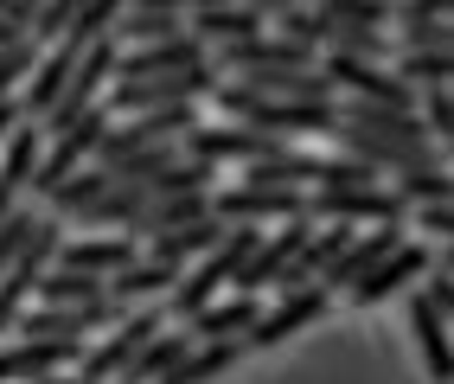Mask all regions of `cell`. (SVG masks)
Listing matches in <instances>:
<instances>
[{
    "label": "cell",
    "instance_id": "cell-5",
    "mask_svg": "<svg viewBox=\"0 0 454 384\" xmlns=\"http://www.w3.org/2000/svg\"><path fill=\"white\" fill-rule=\"evenodd\" d=\"M205 45L192 33L179 39H160V45H141V51H122L115 58V83H154V77H186V71H205Z\"/></svg>",
    "mask_w": 454,
    "mask_h": 384
},
{
    "label": "cell",
    "instance_id": "cell-27",
    "mask_svg": "<svg viewBox=\"0 0 454 384\" xmlns=\"http://www.w3.org/2000/svg\"><path fill=\"white\" fill-rule=\"evenodd\" d=\"M33 294L45 308H90V302H103V282L97 276H71V270H45Z\"/></svg>",
    "mask_w": 454,
    "mask_h": 384
},
{
    "label": "cell",
    "instance_id": "cell-18",
    "mask_svg": "<svg viewBox=\"0 0 454 384\" xmlns=\"http://www.w3.org/2000/svg\"><path fill=\"white\" fill-rule=\"evenodd\" d=\"M90 320L83 308H20L13 320V340H39V346H83Z\"/></svg>",
    "mask_w": 454,
    "mask_h": 384
},
{
    "label": "cell",
    "instance_id": "cell-11",
    "mask_svg": "<svg viewBox=\"0 0 454 384\" xmlns=\"http://www.w3.org/2000/svg\"><path fill=\"white\" fill-rule=\"evenodd\" d=\"M397 244H403V231H397V224H378V231H365V238H352L340 256L326 263L320 288H326V294H340V288H352V282H365V276L378 270V263H384L390 250H397Z\"/></svg>",
    "mask_w": 454,
    "mask_h": 384
},
{
    "label": "cell",
    "instance_id": "cell-26",
    "mask_svg": "<svg viewBox=\"0 0 454 384\" xmlns=\"http://www.w3.org/2000/svg\"><path fill=\"white\" fill-rule=\"evenodd\" d=\"M199 250H218V224H186V231H167V238H154V244H147V256H154V263H173V270L179 276H186V263L199 256Z\"/></svg>",
    "mask_w": 454,
    "mask_h": 384
},
{
    "label": "cell",
    "instance_id": "cell-32",
    "mask_svg": "<svg viewBox=\"0 0 454 384\" xmlns=\"http://www.w3.org/2000/svg\"><path fill=\"white\" fill-rule=\"evenodd\" d=\"M39 58H45V45H33V39L0 45V103H7V90H13V83H26V77L39 71Z\"/></svg>",
    "mask_w": 454,
    "mask_h": 384
},
{
    "label": "cell",
    "instance_id": "cell-9",
    "mask_svg": "<svg viewBox=\"0 0 454 384\" xmlns=\"http://www.w3.org/2000/svg\"><path fill=\"white\" fill-rule=\"evenodd\" d=\"M308 238H314V218H288L276 238L256 244V250H250V263L237 270V294H262V288H276V276L301 256V244H308Z\"/></svg>",
    "mask_w": 454,
    "mask_h": 384
},
{
    "label": "cell",
    "instance_id": "cell-36",
    "mask_svg": "<svg viewBox=\"0 0 454 384\" xmlns=\"http://www.w3.org/2000/svg\"><path fill=\"white\" fill-rule=\"evenodd\" d=\"M20 129V103H0V141H7Z\"/></svg>",
    "mask_w": 454,
    "mask_h": 384
},
{
    "label": "cell",
    "instance_id": "cell-25",
    "mask_svg": "<svg viewBox=\"0 0 454 384\" xmlns=\"http://www.w3.org/2000/svg\"><path fill=\"white\" fill-rule=\"evenodd\" d=\"M237 359H244V346L237 340H218V346H192L186 359H179L160 384H205V378H218V372H231Z\"/></svg>",
    "mask_w": 454,
    "mask_h": 384
},
{
    "label": "cell",
    "instance_id": "cell-17",
    "mask_svg": "<svg viewBox=\"0 0 454 384\" xmlns=\"http://www.w3.org/2000/svg\"><path fill=\"white\" fill-rule=\"evenodd\" d=\"M71 71H77V51H71V45H51V51L39 58L33 83H26V103H20V115H33V122H45V115L58 109V97H65Z\"/></svg>",
    "mask_w": 454,
    "mask_h": 384
},
{
    "label": "cell",
    "instance_id": "cell-21",
    "mask_svg": "<svg viewBox=\"0 0 454 384\" xmlns=\"http://www.w3.org/2000/svg\"><path fill=\"white\" fill-rule=\"evenodd\" d=\"M141 205H147V186H109V192L90 205V212H77L71 224H90V231H103V238H122Z\"/></svg>",
    "mask_w": 454,
    "mask_h": 384
},
{
    "label": "cell",
    "instance_id": "cell-1",
    "mask_svg": "<svg viewBox=\"0 0 454 384\" xmlns=\"http://www.w3.org/2000/svg\"><path fill=\"white\" fill-rule=\"evenodd\" d=\"M256 244H262V238H256V224H237L231 238H218V250H211L199 270H186V276L173 282V294H167V308H160V314L192 320L199 308H211V302H218V288H224V282H237V270L250 263V250H256Z\"/></svg>",
    "mask_w": 454,
    "mask_h": 384
},
{
    "label": "cell",
    "instance_id": "cell-30",
    "mask_svg": "<svg viewBox=\"0 0 454 384\" xmlns=\"http://www.w3.org/2000/svg\"><path fill=\"white\" fill-rule=\"evenodd\" d=\"M326 26H352V33H384L390 26V7H378V0H326V7H314Z\"/></svg>",
    "mask_w": 454,
    "mask_h": 384
},
{
    "label": "cell",
    "instance_id": "cell-12",
    "mask_svg": "<svg viewBox=\"0 0 454 384\" xmlns=\"http://www.w3.org/2000/svg\"><path fill=\"white\" fill-rule=\"evenodd\" d=\"M211 218V192H179V199H147L141 212H135V224L122 231L129 244H154V238H167V231H186V224H205Z\"/></svg>",
    "mask_w": 454,
    "mask_h": 384
},
{
    "label": "cell",
    "instance_id": "cell-3",
    "mask_svg": "<svg viewBox=\"0 0 454 384\" xmlns=\"http://www.w3.org/2000/svg\"><path fill=\"white\" fill-rule=\"evenodd\" d=\"M160 327H167V314H160V308H135V314H122V320H115V327H109L97 346H90V352H77V378H83V384H109L115 372H129V365H135V352L154 340Z\"/></svg>",
    "mask_w": 454,
    "mask_h": 384
},
{
    "label": "cell",
    "instance_id": "cell-34",
    "mask_svg": "<svg viewBox=\"0 0 454 384\" xmlns=\"http://www.w3.org/2000/svg\"><path fill=\"white\" fill-rule=\"evenodd\" d=\"M65 26H71V0H51V7H39L33 13V45H51V39H65Z\"/></svg>",
    "mask_w": 454,
    "mask_h": 384
},
{
    "label": "cell",
    "instance_id": "cell-24",
    "mask_svg": "<svg viewBox=\"0 0 454 384\" xmlns=\"http://www.w3.org/2000/svg\"><path fill=\"white\" fill-rule=\"evenodd\" d=\"M109 186H115V180H109L103 167H77L71 180H65V186H58V192L45 199V205H51V224H58V218H77V212H90V205H97Z\"/></svg>",
    "mask_w": 454,
    "mask_h": 384
},
{
    "label": "cell",
    "instance_id": "cell-29",
    "mask_svg": "<svg viewBox=\"0 0 454 384\" xmlns=\"http://www.w3.org/2000/svg\"><path fill=\"white\" fill-rule=\"evenodd\" d=\"M390 77L410 83V90H442L448 83V51H403L397 45V71Z\"/></svg>",
    "mask_w": 454,
    "mask_h": 384
},
{
    "label": "cell",
    "instance_id": "cell-10",
    "mask_svg": "<svg viewBox=\"0 0 454 384\" xmlns=\"http://www.w3.org/2000/svg\"><path fill=\"white\" fill-rule=\"evenodd\" d=\"M256 224V218H308V192H256V186H231V192H211V224Z\"/></svg>",
    "mask_w": 454,
    "mask_h": 384
},
{
    "label": "cell",
    "instance_id": "cell-15",
    "mask_svg": "<svg viewBox=\"0 0 454 384\" xmlns=\"http://www.w3.org/2000/svg\"><path fill=\"white\" fill-rule=\"evenodd\" d=\"M141 250L129 244V238H77V244H65L58 250V270H71V276H97V282H109L115 270H129Z\"/></svg>",
    "mask_w": 454,
    "mask_h": 384
},
{
    "label": "cell",
    "instance_id": "cell-23",
    "mask_svg": "<svg viewBox=\"0 0 454 384\" xmlns=\"http://www.w3.org/2000/svg\"><path fill=\"white\" fill-rule=\"evenodd\" d=\"M410 327H416V340H422L429 378H435V384H448V314H442V308H429V302L416 294V302H410Z\"/></svg>",
    "mask_w": 454,
    "mask_h": 384
},
{
    "label": "cell",
    "instance_id": "cell-14",
    "mask_svg": "<svg viewBox=\"0 0 454 384\" xmlns=\"http://www.w3.org/2000/svg\"><path fill=\"white\" fill-rule=\"evenodd\" d=\"M429 250H422V244H397V250H390L384 263H378V270L365 276V282H352V302L358 308H378V302H390V294H397L410 276H422V270H429Z\"/></svg>",
    "mask_w": 454,
    "mask_h": 384
},
{
    "label": "cell",
    "instance_id": "cell-2",
    "mask_svg": "<svg viewBox=\"0 0 454 384\" xmlns=\"http://www.w3.org/2000/svg\"><path fill=\"white\" fill-rule=\"evenodd\" d=\"M109 135V109L97 103V109H83L77 115V122H65V129H58L45 147H39V167H33V192L39 199H51L58 186H65L71 180V173L90 161V154H97V141Z\"/></svg>",
    "mask_w": 454,
    "mask_h": 384
},
{
    "label": "cell",
    "instance_id": "cell-20",
    "mask_svg": "<svg viewBox=\"0 0 454 384\" xmlns=\"http://www.w3.org/2000/svg\"><path fill=\"white\" fill-rule=\"evenodd\" d=\"M269 26V13H244V7H199L192 13V39L211 51V45H244Z\"/></svg>",
    "mask_w": 454,
    "mask_h": 384
},
{
    "label": "cell",
    "instance_id": "cell-6",
    "mask_svg": "<svg viewBox=\"0 0 454 384\" xmlns=\"http://www.w3.org/2000/svg\"><path fill=\"white\" fill-rule=\"evenodd\" d=\"M58 256V224L51 218H39V231H33V244L20 250V263L7 276H0V333H13V320H20V308H26V294L39 288V276H45V263Z\"/></svg>",
    "mask_w": 454,
    "mask_h": 384
},
{
    "label": "cell",
    "instance_id": "cell-8",
    "mask_svg": "<svg viewBox=\"0 0 454 384\" xmlns=\"http://www.w3.org/2000/svg\"><path fill=\"white\" fill-rule=\"evenodd\" d=\"M326 302H333V294H326L320 282H314V288L282 294L276 308H262V314H256V327L244 333V346H282V340H294L301 327H314V320L326 314Z\"/></svg>",
    "mask_w": 454,
    "mask_h": 384
},
{
    "label": "cell",
    "instance_id": "cell-22",
    "mask_svg": "<svg viewBox=\"0 0 454 384\" xmlns=\"http://www.w3.org/2000/svg\"><path fill=\"white\" fill-rule=\"evenodd\" d=\"M186 352H192V333H186V327H179V333H167V327H160L154 340H147V346L135 352L129 378H135V384H160V378H167L179 359H186Z\"/></svg>",
    "mask_w": 454,
    "mask_h": 384
},
{
    "label": "cell",
    "instance_id": "cell-19",
    "mask_svg": "<svg viewBox=\"0 0 454 384\" xmlns=\"http://www.w3.org/2000/svg\"><path fill=\"white\" fill-rule=\"evenodd\" d=\"M186 33V13L179 7H122L115 13V33L109 39H122V45H160V39H179Z\"/></svg>",
    "mask_w": 454,
    "mask_h": 384
},
{
    "label": "cell",
    "instance_id": "cell-33",
    "mask_svg": "<svg viewBox=\"0 0 454 384\" xmlns=\"http://www.w3.org/2000/svg\"><path fill=\"white\" fill-rule=\"evenodd\" d=\"M397 199H403V205H416V199H429V205H448V173H442V167L403 173V180H397Z\"/></svg>",
    "mask_w": 454,
    "mask_h": 384
},
{
    "label": "cell",
    "instance_id": "cell-16",
    "mask_svg": "<svg viewBox=\"0 0 454 384\" xmlns=\"http://www.w3.org/2000/svg\"><path fill=\"white\" fill-rule=\"evenodd\" d=\"M58 365H77V346H39V340L0 346V384H39Z\"/></svg>",
    "mask_w": 454,
    "mask_h": 384
},
{
    "label": "cell",
    "instance_id": "cell-28",
    "mask_svg": "<svg viewBox=\"0 0 454 384\" xmlns=\"http://www.w3.org/2000/svg\"><path fill=\"white\" fill-rule=\"evenodd\" d=\"M390 20H397L403 39H410L403 51H448V13L442 7H397Z\"/></svg>",
    "mask_w": 454,
    "mask_h": 384
},
{
    "label": "cell",
    "instance_id": "cell-4",
    "mask_svg": "<svg viewBox=\"0 0 454 384\" xmlns=\"http://www.w3.org/2000/svg\"><path fill=\"white\" fill-rule=\"evenodd\" d=\"M276 154H288V141H269V135H250V129H237V122H224V129H192L186 135V147H179V161H199V167H218V161H244V167H256V161H276Z\"/></svg>",
    "mask_w": 454,
    "mask_h": 384
},
{
    "label": "cell",
    "instance_id": "cell-13",
    "mask_svg": "<svg viewBox=\"0 0 454 384\" xmlns=\"http://www.w3.org/2000/svg\"><path fill=\"white\" fill-rule=\"evenodd\" d=\"M256 314H262V294H231V302H218V308H199L186 320V333H192V346H218V340L244 346V333L256 327Z\"/></svg>",
    "mask_w": 454,
    "mask_h": 384
},
{
    "label": "cell",
    "instance_id": "cell-31",
    "mask_svg": "<svg viewBox=\"0 0 454 384\" xmlns=\"http://www.w3.org/2000/svg\"><path fill=\"white\" fill-rule=\"evenodd\" d=\"M39 218H45L39 205H13V212L0 218V276H7L13 263H20V250L33 244V231H39Z\"/></svg>",
    "mask_w": 454,
    "mask_h": 384
},
{
    "label": "cell",
    "instance_id": "cell-35",
    "mask_svg": "<svg viewBox=\"0 0 454 384\" xmlns=\"http://www.w3.org/2000/svg\"><path fill=\"white\" fill-rule=\"evenodd\" d=\"M416 224H422V231H429V238H435V244H442V238H448V231H454V218H448V205H416Z\"/></svg>",
    "mask_w": 454,
    "mask_h": 384
},
{
    "label": "cell",
    "instance_id": "cell-7",
    "mask_svg": "<svg viewBox=\"0 0 454 384\" xmlns=\"http://www.w3.org/2000/svg\"><path fill=\"white\" fill-rule=\"evenodd\" d=\"M410 205L397 192H378V186H346V192H314L308 199V218L314 224H352V218H372V224H397Z\"/></svg>",
    "mask_w": 454,
    "mask_h": 384
}]
</instances>
